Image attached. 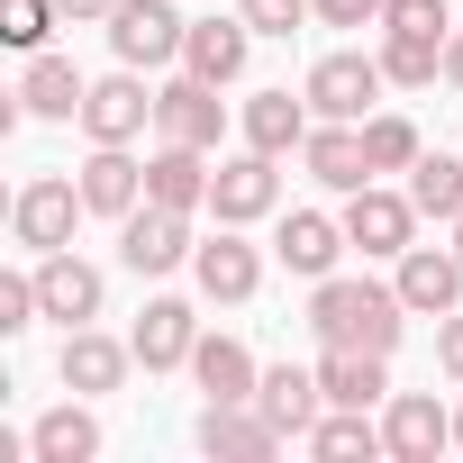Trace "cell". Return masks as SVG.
<instances>
[{
	"mask_svg": "<svg viewBox=\"0 0 463 463\" xmlns=\"http://www.w3.org/2000/svg\"><path fill=\"white\" fill-rule=\"evenodd\" d=\"M118 255H128V273H173V264H191V255H200V237H191V209L137 200V209L118 218Z\"/></svg>",
	"mask_w": 463,
	"mask_h": 463,
	"instance_id": "7a4b0ae2",
	"label": "cell"
},
{
	"mask_svg": "<svg viewBox=\"0 0 463 463\" xmlns=\"http://www.w3.org/2000/svg\"><path fill=\"white\" fill-rule=\"evenodd\" d=\"M300 445H309V454H327V463H354V454L373 463V454H391V436L373 427V409H327V418H318Z\"/></svg>",
	"mask_w": 463,
	"mask_h": 463,
	"instance_id": "83f0119b",
	"label": "cell"
},
{
	"mask_svg": "<svg viewBox=\"0 0 463 463\" xmlns=\"http://www.w3.org/2000/svg\"><path fill=\"white\" fill-rule=\"evenodd\" d=\"M400 300H409L418 318H445V309L463 300V255H454V246H409V255H400Z\"/></svg>",
	"mask_w": 463,
	"mask_h": 463,
	"instance_id": "2e32d148",
	"label": "cell"
},
{
	"mask_svg": "<svg viewBox=\"0 0 463 463\" xmlns=\"http://www.w3.org/2000/svg\"><path fill=\"white\" fill-rule=\"evenodd\" d=\"M382 436H391V463H436V454L454 445V409H445L436 391H391Z\"/></svg>",
	"mask_w": 463,
	"mask_h": 463,
	"instance_id": "ba28073f",
	"label": "cell"
},
{
	"mask_svg": "<svg viewBox=\"0 0 463 463\" xmlns=\"http://www.w3.org/2000/svg\"><path fill=\"white\" fill-rule=\"evenodd\" d=\"M191 436H200V454H209V463H264V454L282 445V427H273L255 400H209Z\"/></svg>",
	"mask_w": 463,
	"mask_h": 463,
	"instance_id": "277c9868",
	"label": "cell"
},
{
	"mask_svg": "<svg viewBox=\"0 0 463 463\" xmlns=\"http://www.w3.org/2000/svg\"><path fill=\"white\" fill-rule=\"evenodd\" d=\"M37 300H46V318H64V327H91V318H100V273H91L73 246H55V255L37 264Z\"/></svg>",
	"mask_w": 463,
	"mask_h": 463,
	"instance_id": "4fadbf2b",
	"label": "cell"
},
{
	"mask_svg": "<svg viewBox=\"0 0 463 463\" xmlns=\"http://www.w3.org/2000/svg\"><path fill=\"white\" fill-rule=\"evenodd\" d=\"M382 73L409 82V91L436 82V73H445V37H391V28H382Z\"/></svg>",
	"mask_w": 463,
	"mask_h": 463,
	"instance_id": "f546056e",
	"label": "cell"
},
{
	"mask_svg": "<svg viewBox=\"0 0 463 463\" xmlns=\"http://www.w3.org/2000/svg\"><path fill=\"white\" fill-rule=\"evenodd\" d=\"M445 82L463 91V19H454V37H445Z\"/></svg>",
	"mask_w": 463,
	"mask_h": 463,
	"instance_id": "8d00e7d4",
	"label": "cell"
},
{
	"mask_svg": "<svg viewBox=\"0 0 463 463\" xmlns=\"http://www.w3.org/2000/svg\"><path fill=\"white\" fill-rule=\"evenodd\" d=\"M246 146H264V155L309 146V91H300V100H291V91H255V100H246Z\"/></svg>",
	"mask_w": 463,
	"mask_h": 463,
	"instance_id": "4316f807",
	"label": "cell"
},
{
	"mask_svg": "<svg viewBox=\"0 0 463 463\" xmlns=\"http://www.w3.org/2000/svg\"><path fill=\"white\" fill-rule=\"evenodd\" d=\"M436 364H445V382H463V318L454 309L436 318Z\"/></svg>",
	"mask_w": 463,
	"mask_h": 463,
	"instance_id": "d590c367",
	"label": "cell"
},
{
	"mask_svg": "<svg viewBox=\"0 0 463 463\" xmlns=\"http://www.w3.org/2000/svg\"><path fill=\"white\" fill-rule=\"evenodd\" d=\"M19 100H28V118H82L91 82L73 73V55H37V64H28V82H19Z\"/></svg>",
	"mask_w": 463,
	"mask_h": 463,
	"instance_id": "484cf974",
	"label": "cell"
},
{
	"mask_svg": "<svg viewBox=\"0 0 463 463\" xmlns=\"http://www.w3.org/2000/svg\"><path fill=\"white\" fill-rule=\"evenodd\" d=\"M191 273H200V291H209V300H255V282H264V255L237 237V227H218V237L191 255Z\"/></svg>",
	"mask_w": 463,
	"mask_h": 463,
	"instance_id": "ac0fdd59",
	"label": "cell"
},
{
	"mask_svg": "<svg viewBox=\"0 0 463 463\" xmlns=\"http://www.w3.org/2000/svg\"><path fill=\"white\" fill-rule=\"evenodd\" d=\"M155 128H164L173 146H218V137H227V109H218V82H200V73L164 82V91H155Z\"/></svg>",
	"mask_w": 463,
	"mask_h": 463,
	"instance_id": "30bf717a",
	"label": "cell"
},
{
	"mask_svg": "<svg viewBox=\"0 0 463 463\" xmlns=\"http://www.w3.org/2000/svg\"><path fill=\"white\" fill-rule=\"evenodd\" d=\"M382 364L391 354H364V345H327L318 354V391H327V409H373L391 382H382Z\"/></svg>",
	"mask_w": 463,
	"mask_h": 463,
	"instance_id": "603a6c76",
	"label": "cell"
},
{
	"mask_svg": "<svg viewBox=\"0 0 463 463\" xmlns=\"http://www.w3.org/2000/svg\"><path fill=\"white\" fill-rule=\"evenodd\" d=\"M182 37H191V19L173 10V0H118V10H109V46H118V64H173Z\"/></svg>",
	"mask_w": 463,
	"mask_h": 463,
	"instance_id": "5b68a950",
	"label": "cell"
},
{
	"mask_svg": "<svg viewBox=\"0 0 463 463\" xmlns=\"http://www.w3.org/2000/svg\"><path fill=\"white\" fill-rule=\"evenodd\" d=\"M300 155H309V173H318L327 191H364V182H373V155H364V128H354V118L309 128V146H300Z\"/></svg>",
	"mask_w": 463,
	"mask_h": 463,
	"instance_id": "d6986e66",
	"label": "cell"
},
{
	"mask_svg": "<svg viewBox=\"0 0 463 463\" xmlns=\"http://www.w3.org/2000/svg\"><path fill=\"white\" fill-rule=\"evenodd\" d=\"M364 155H373V173H409L427 146H418V128L400 109H382V118H364Z\"/></svg>",
	"mask_w": 463,
	"mask_h": 463,
	"instance_id": "4dcf8cb0",
	"label": "cell"
},
{
	"mask_svg": "<svg viewBox=\"0 0 463 463\" xmlns=\"http://www.w3.org/2000/svg\"><path fill=\"white\" fill-rule=\"evenodd\" d=\"M345 246H354V237H345V218H318V209H291V218H282V237H273V255H282L300 282H327Z\"/></svg>",
	"mask_w": 463,
	"mask_h": 463,
	"instance_id": "8fae6325",
	"label": "cell"
},
{
	"mask_svg": "<svg viewBox=\"0 0 463 463\" xmlns=\"http://www.w3.org/2000/svg\"><path fill=\"white\" fill-rule=\"evenodd\" d=\"M255 409H264L282 436H309V427H318V409H327V391H318V373H300V364H273V373L255 382Z\"/></svg>",
	"mask_w": 463,
	"mask_h": 463,
	"instance_id": "7402d4cb",
	"label": "cell"
},
{
	"mask_svg": "<svg viewBox=\"0 0 463 463\" xmlns=\"http://www.w3.org/2000/svg\"><path fill=\"white\" fill-rule=\"evenodd\" d=\"M345 237H354L364 255H409V237H418V200H400V191H382V182L345 191Z\"/></svg>",
	"mask_w": 463,
	"mask_h": 463,
	"instance_id": "9c48e42d",
	"label": "cell"
},
{
	"mask_svg": "<svg viewBox=\"0 0 463 463\" xmlns=\"http://www.w3.org/2000/svg\"><path fill=\"white\" fill-rule=\"evenodd\" d=\"M382 82H391V73H382V55H318L300 91H309V109H318V118H364V109L382 100Z\"/></svg>",
	"mask_w": 463,
	"mask_h": 463,
	"instance_id": "8992f818",
	"label": "cell"
},
{
	"mask_svg": "<svg viewBox=\"0 0 463 463\" xmlns=\"http://www.w3.org/2000/svg\"><path fill=\"white\" fill-rule=\"evenodd\" d=\"M146 200H164V209H209V146H173V137H164V155H146Z\"/></svg>",
	"mask_w": 463,
	"mask_h": 463,
	"instance_id": "ffe728a7",
	"label": "cell"
},
{
	"mask_svg": "<svg viewBox=\"0 0 463 463\" xmlns=\"http://www.w3.org/2000/svg\"><path fill=\"white\" fill-rule=\"evenodd\" d=\"M191 382H200L209 400H255L264 373H255V354H246L237 336H200V345H191Z\"/></svg>",
	"mask_w": 463,
	"mask_h": 463,
	"instance_id": "d4e9b609",
	"label": "cell"
},
{
	"mask_svg": "<svg viewBox=\"0 0 463 463\" xmlns=\"http://www.w3.org/2000/svg\"><path fill=\"white\" fill-rule=\"evenodd\" d=\"M55 0H0V37L10 46H28V55H46V37H55Z\"/></svg>",
	"mask_w": 463,
	"mask_h": 463,
	"instance_id": "1f68e13d",
	"label": "cell"
},
{
	"mask_svg": "<svg viewBox=\"0 0 463 463\" xmlns=\"http://www.w3.org/2000/svg\"><path fill=\"white\" fill-rule=\"evenodd\" d=\"M382 10H391V0H318L327 28H382Z\"/></svg>",
	"mask_w": 463,
	"mask_h": 463,
	"instance_id": "e575fe53",
	"label": "cell"
},
{
	"mask_svg": "<svg viewBox=\"0 0 463 463\" xmlns=\"http://www.w3.org/2000/svg\"><path fill=\"white\" fill-rule=\"evenodd\" d=\"M28 454H37V463H91V454H100V418L82 409V391L28 427Z\"/></svg>",
	"mask_w": 463,
	"mask_h": 463,
	"instance_id": "cb8c5ba5",
	"label": "cell"
},
{
	"mask_svg": "<svg viewBox=\"0 0 463 463\" xmlns=\"http://www.w3.org/2000/svg\"><path fill=\"white\" fill-rule=\"evenodd\" d=\"M237 10H246V28H255V37H291V28L318 10V0H237Z\"/></svg>",
	"mask_w": 463,
	"mask_h": 463,
	"instance_id": "836d02e7",
	"label": "cell"
},
{
	"mask_svg": "<svg viewBox=\"0 0 463 463\" xmlns=\"http://www.w3.org/2000/svg\"><path fill=\"white\" fill-rule=\"evenodd\" d=\"M282 155H264V146H246V155H227L218 173H209V209H218V227H255V218H273V200H282V173H273Z\"/></svg>",
	"mask_w": 463,
	"mask_h": 463,
	"instance_id": "3957f363",
	"label": "cell"
},
{
	"mask_svg": "<svg viewBox=\"0 0 463 463\" xmlns=\"http://www.w3.org/2000/svg\"><path fill=\"white\" fill-rule=\"evenodd\" d=\"M128 364H137V345H109L100 327H73V336H64V354H55V373H64V391H82V400H100V391H118V382H128Z\"/></svg>",
	"mask_w": 463,
	"mask_h": 463,
	"instance_id": "9a60e30c",
	"label": "cell"
},
{
	"mask_svg": "<svg viewBox=\"0 0 463 463\" xmlns=\"http://www.w3.org/2000/svg\"><path fill=\"white\" fill-rule=\"evenodd\" d=\"M82 200H91V218H128V209L146 200V164H137L128 146H91V164H82Z\"/></svg>",
	"mask_w": 463,
	"mask_h": 463,
	"instance_id": "44dd1931",
	"label": "cell"
},
{
	"mask_svg": "<svg viewBox=\"0 0 463 463\" xmlns=\"http://www.w3.org/2000/svg\"><path fill=\"white\" fill-rule=\"evenodd\" d=\"M91 200H82V182H64V173H46V182H28L19 191V209H10V227H19V246H37V255H55V246H73V218H82Z\"/></svg>",
	"mask_w": 463,
	"mask_h": 463,
	"instance_id": "52a82bcc",
	"label": "cell"
},
{
	"mask_svg": "<svg viewBox=\"0 0 463 463\" xmlns=\"http://www.w3.org/2000/svg\"><path fill=\"white\" fill-rule=\"evenodd\" d=\"M382 28H391V37H454L445 0H391V10H382Z\"/></svg>",
	"mask_w": 463,
	"mask_h": 463,
	"instance_id": "d6a6232c",
	"label": "cell"
},
{
	"mask_svg": "<svg viewBox=\"0 0 463 463\" xmlns=\"http://www.w3.org/2000/svg\"><path fill=\"white\" fill-rule=\"evenodd\" d=\"M454 445H463V409H454Z\"/></svg>",
	"mask_w": 463,
	"mask_h": 463,
	"instance_id": "ab89813d",
	"label": "cell"
},
{
	"mask_svg": "<svg viewBox=\"0 0 463 463\" xmlns=\"http://www.w3.org/2000/svg\"><path fill=\"white\" fill-rule=\"evenodd\" d=\"M246 46H255L246 10H237V19H191V37H182V73H200V82H237V73H246Z\"/></svg>",
	"mask_w": 463,
	"mask_h": 463,
	"instance_id": "e0dca14e",
	"label": "cell"
},
{
	"mask_svg": "<svg viewBox=\"0 0 463 463\" xmlns=\"http://www.w3.org/2000/svg\"><path fill=\"white\" fill-rule=\"evenodd\" d=\"M146 118H155V100H146L137 64H128V73H109V82H91V100H82V128H91V146H128Z\"/></svg>",
	"mask_w": 463,
	"mask_h": 463,
	"instance_id": "7c38bea8",
	"label": "cell"
},
{
	"mask_svg": "<svg viewBox=\"0 0 463 463\" xmlns=\"http://www.w3.org/2000/svg\"><path fill=\"white\" fill-rule=\"evenodd\" d=\"M55 10H64V19H109L118 0H55Z\"/></svg>",
	"mask_w": 463,
	"mask_h": 463,
	"instance_id": "74e56055",
	"label": "cell"
},
{
	"mask_svg": "<svg viewBox=\"0 0 463 463\" xmlns=\"http://www.w3.org/2000/svg\"><path fill=\"white\" fill-rule=\"evenodd\" d=\"M309 327H318V345L391 354L400 327H409V300H400V282H345V273H327V282L309 291Z\"/></svg>",
	"mask_w": 463,
	"mask_h": 463,
	"instance_id": "6da1fadb",
	"label": "cell"
},
{
	"mask_svg": "<svg viewBox=\"0 0 463 463\" xmlns=\"http://www.w3.org/2000/svg\"><path fill=\"white\" fill-rule=\"evenodd\" d=\"M454 255H463V218H454Z\"/></svg>",
	"mask_w": 463,
	"mask_h": 463,
	"instance_id": "f35d334b",
	"label": "cell"
},
{
	"mask_svg": "<svg viewBox=\"0 0 463 463\" xmlns=\"http://www.w3.org/2000/svg\"><path fill=\"white\" fill-rule=\"evenodd\" d=\"M128 345H137V364H146V373H173V364H191V345H200V318H191V300H146Z\"/></svg>",
	"mask_w": 463,
	"mask_h": 463,
	"instance_id": "5bb4252c",
	"label": "cell"
},
{
	"mask_svg": "<svg viewBox=\"0 0 463 463\" xmlns=\"http://www.w3.org/2000/svg\"><path fill=\"white\" fill-rule=\"evenodd\" d=\"M409 200H418V218H463V155H418L409 164Z\"/></svg>",
	"mask_w": 463,
	"mask_h": 463,
	"instance_id": "f1b7e54d",
	"label": "cell"
}]
</instances>
